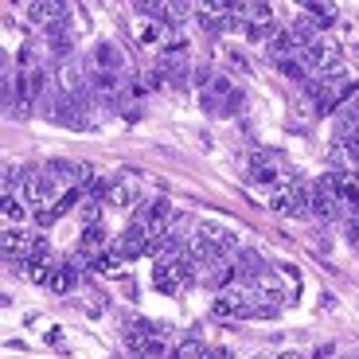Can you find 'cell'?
Returning a JSON list of instances; mask_svg holds the SVG:
<instances>
[{"instance_id": "obj_1", "label": "cell", "mask_w": 359, "mask_h": 359, "mask_svg": "<svg viewBox=\"0 0 359 359\" xmlns=\"http://www.w3.org/2000/svg\"><path fill=\"white\" fill-rule=\"evenodd\" d=\"M309 203H313V191H309V184H301L297 176H289L281 188H273V199H269V207L273 211H281V215H309Z\"/></svg>"}, {"instance_id": "obj_2", "label": "cell", "mask_w": 359, "mask_h": 359, "mask_svg": "<svg viewBox=\"0 0 359 359\" xmlns=\"http://www.w3.org/2000/svg\"><path fill=\"white\" fill-rule=\"evenodd\" d=\"M250 180L258 184V188H281L289 180V172H285V156L281 153H269V149H258V153L250 156Z\"/></svg>"}, {"instance_id": "obj_3", "label": "cell", "mask_w": 359, "mask_h": 359, "mask_svg": "<svg viewBox=\"0 0 359 359\" xmlns=\"http://www.w3.org/2000/svg\"><path fill=\"white\" fill-rule=\"evenodd\" d=\"M117 250H121V258L133 262V258H144V254H153V234L144 231V223H129L126 231H121V238H117Z\"/></svg>"}, {"instance_id": "obj_4", "label": "cell", "mask_w": 359, "mask_h": 359, "mask_svg": "<svg viewBox=\"0 0 359 359\" xmlns=\"http://www.w3.org/2000/svg\"><path fill=\"white\" fill-rule=\"evenodd\" d=\"M32 243H36V234L27 231V226H4V258H8L12 266H24Z\"/></svg>"}, {"instance_id": "obj_5", "label": "cell", "mask_w": 359, "mask_h": 359, "mask_svg": "<svg viewBox=\"0 0 359 359\" xmlns=\"http://www.w3.org/2000/svg\"><path fill=\"white\" fill-rule=\"evenodd\" d=\"M266 269L269 266L262 262V254L250 250V246H243V250L234 254V278H238V281H258Z\"/></svg>"}, {"instance_id": "obj_6", "label": "cell", "mask_w": 359, "mask_h": 359, "mask_svg": "<svg viewBox=\"0 0 359 359\" xmlns=\"http://www.w3.org/2000/svg\"><path fill=\"white\" fill-rule=\"evenodd\" d=\"M27 20L47 32L51 24H63V20H67V4H55V0H39V4H32V8H27Z\"/></svg>"}, {"instance_id": "obj_7", "label": "cell", "mask_w": 359, "mask_h": 359, "mask_svg": "<svg viewBox=\"0 0 359 359\" xmlns=\"http://www.w3.org/2000/svg\"><path fill=\"white\" fill-rule=\"evenodd\" d=\"M90 63L98 67V71H117V74H126V55L117 51L114 43H98V47H94V55H90Z\"/></svg>"}, {"instance_id": "obj_8", "label": "cell", "mask_w": 359, "mask_h": 359, "mask_svg": "<svg viewBox=\"0 0 359 359\" xmlns=\"http://www.w3.org/2000/svg\"><path fill=\"white\" fill-rule=\"evenodd\" d=\"M0 215L8 226H20L24 219H32V207H27L24 196H0Z\"/></svg>"}, {"instance_id": "obj_9", "label": "cell", "mask_w": 359, "mask_h": 359, "mask_svg": "<svg viewBox=\"0 0 359 359\" xmlns=\"http://www.w3.org/2000/svg\"><path fill=\"white\" fill-rule=\"evenodd\" d=\"M305 16L316 24V32H324V27L336 24V4H328V0H309V4H305Z\"/></svg>"}, {"instance_id": "obj_10", "label": "cell", "mask_w": 359, "mask_h": 359, "mask_svg": "<svg viewBox=\"0 0 359 359\" xmlns=\"http://www.w3.org/2000/svg\"><path fill=\"white\" fill-rule=\"evenodd\" d=\"M47 47H51L55 55H71V47H74V36H71V27H67V20L63 24H51L47 27Z\"/></svg>"}, {"instance_id": "obj_11", "label": "cell", "mask_w": 359, "mask_h": 359, "mask_svg": "<svg viewBox=\"0 0 359 359\" xmlns=\"http://www.w3.org/2000/svg\"><path fill=\"white\" fill-rule=\"evenodd\" d=\"M269 55H273V63H281V59H289V55H301V47H297V39L289 36V27H281L278 36L269 39Z\"/></svg>"}, {"instance_id": "obj_12", "label": "cell", "mask_w": 359, "mask_h": 359, "mask_svg": "<svg viewBox=\"0 0 359 359\" xmlns=\"http://www.w3.org/2000/svg\"><path fill=\"white\" fill-rule=\"evenodd\" d=\"M102 246H106V231H102V223L82 226V234H79V250H86V254H94V258H98Z\"/></svg>"}, {"instance_id": "obj_13", "label": "cell", "mask_w": 359, "mask_h": 359, "mask_svg": "<svg viewBox=\"0 0 359 359\" xmlns=\"http://www.w3.org/2000/svg\"><path fill=\"white\" fill-rule=\"evenodd\" d=\"M278 71L285 74L289 82H309V74H313V71H309V63L301 59V55H289V59H281ZM313 79H316V74H313Z\"/></svg>"}, {"instance_id": "obj_14", "label": "cell", "mask_w": 359, "mask_h": 359, "mask_svg": "<svg viewBox=\"0 0 359 359\" xmlns=\"http://www.w3.org/2000/svg\"><path fill=\"white\" fill-rule=\"evenodd\" d=\"M74 285H79V266L63 262V266L55 269V278H51V293H71Z\"/></svg>"}, {"instance_id": "obj_15", "label": "cell", "mask_w": 359, "mask_h": 359, "mask_svg": "<svg viewBox=\"0 0 359 359\" xmlns=\"http://www.w3.org/2000/svg\"><path fill=\"white\" fill-rule=\"evenodd\" d=\"M133 199H137V191H133V176H129V180H117L114 188H109V203H114V207H129Z\"/></svg>"}, {"instance_id": "obj_16", "label": "cell", "mask_w": 359, "mask_h": 359, "mask_svg": "<svg viewBox=\"0 0 359 359\" xmlns=\"http://www.w3.org/2000/svg\"><path fill=\"white\" fill-rule=\"evenodd\" d=\"M196 16V4H184V0H176V4H164V24H180V20Z\"/></svg>"}, {"instance_id": "obj_17", "label": "cell", "mask_w": 359, "mask_h": 359, "mask_svg": "<svg viewBox=\"0 0 359 359\" xmlns=\"http://www.w3.org/2000/svg\"><path fill=\"white\" fill-rule=\"evenodd\" d=\"M164 24H156V20H149V24H141V43L144 47H156V43H164Z\"/></svg>"}, {"instance_id": "obj_18", "label": "cell", "mask_w": 359, "mask_h": 359, "mask_svg": "<svg viewBox=\"0 0 359 359\" xmlns=\"http://www.w3.org/2000/svg\"><path fill=\"white\" fill-rule=\"evenodd\" d=\"M273 36H278L273 24H246V39H254V43H258V39H273Z\"/></svg>"}, {"instance_id": "obj_19", "label": "cell", "mask_w": 359, "mask_h": 359, "mask_svg": "<svg viewBox=\"0 0 359 359\" xmlns=\"http://www.w3.org/2000/svg\"><path fill=\"white\" fill-rule=\"evenodd\" d=\"M243 90H234V94H226V98H223V106H219V114H223V117H231V114H238V109H243Z\"/></svg>"}, {"instance_id": "obj_20", "label": "cell", "mask_w": 359, "mask_h": 359, "mask_svg": "<svg viewBox=\"0 0 359 359\" xmlns=\"http://www.w3.org/2000/svg\"><path fill=\"white\" fill-rule=\"evenodd\" d=\"M332 355H336V348H332V344H324V348H316L309 359H332Z\"/></svg>"}, {"instance_id": "obj_21", "label": "cell", "mask_w": 359, "mask_h": 359, "mask_svg": "<svg viewBox=\"0 0 359 359\" xmlns=\"http://www.w3.org/2000/svg\"><path fill=\"white\" fill-rule=\"evenodd\" d=\"M211 359H231V351H226V348H211Z\"/></svg>"}, {"instance_id": "obj_22", "label": "cell", "mask_w": 359, "mask_h": 359, "mask_svg": "<svg viewBox=\"0 0 359 359\" xmlns=\"http://www.w3.org/2000/svg\"><path fill=\"white\" fill-rule=\"evenodd\" d=\"M278 359H305V355H297V351H281Z\"/></svg>"}, {"instance_id": "obj_23", "label": "cell", "mask_w": 359, "mask_h": 359, "mask_svg": "<svg viewBox=\"0 0 359 359\" xmlns=\"http://www.w3.org/2000/svg\"><path fill=\"white\" fill-rule=\"evenodd\" d=\"M203 359H211V348H207V355H203Z\"/></svg>"}]
</instances>
